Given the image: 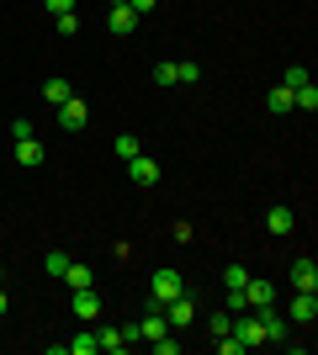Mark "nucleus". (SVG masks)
Segmentation results:
<instances>
[{"mask_svg": "<svg viewBox=\"0 0 318 355\" xmlns=\"http://www.w3.org/2000/svg\"><path fill=\"white\" fill-rule=\"evenodd\" d=\"M228 334H233V340H239L244 350H260V345H265V334H260V318H255V313L233 318V329H228Z\"/></svg>", "mask_w": 318, "mask_h": 355, "instance_id": "7ed1b4c3", "label": "nucleus"}, {"mask_svg": "<svg viewBox=\"0 0 318 355\" xmlns=\"http://www.w3.org/2000/svg\"><path fill=\"white\" fill-rule=\"evenodd\" d=\"M106 32L133 37V32H138V11H133V6H112V16H106Z\"/></svg>", "mask_w": 318, "mask_h": 355, "instance_id": "6e6552de", "label": "nucleus"}, {"mask_svg": "<svg viewBox=\"0 0 318 355\" xmlns=\"http://www.w3.org/2000/svg\"><path fill=\"white\" fill-rule=\"evenodd\" d=\"M21 138H37V128H32L27 117H16V122H11V144H21Z\"/></svg>", "mask_w": 318, "mask_h": 355, "instance_id": "b1692460", "label": "nucleus"}, {"mask_svg": "<svg viewBox=\"0 0 318 355\" xmlns=\"http://www.w3.org/2000/svg\"><path fill=\"white\" fill-rule=\"evenodd\" d=\"M276 302V286L265 282V276H249L244 282V308H271Z\"/></svg>", "mask_w": 318, "mask_h": 355, "instance_id": "39448f33", "label": "nucleus"}, {"mask_svg": "<svg viewBox=\"0 0 318 355\" xmlns=\"http://www.w3.org/2000/svg\"><path fill=\"white\" fill-rule=\"evenodd\" d=\"M112 6H127V0H112Z\"/></svg>", "mask_w": 318, "mask_h": 355, "instance_id": "473e14b6", "label": "nucleus"}, {"mask_svg": "<svg viewBox=\"0 0 318 355\" xmlns=\"http://www.w3.org/2000/svg\"><path fill=\"white\" fill-rule=\"evenodd\" d=\"M265 106H271L276 117H281V112H292V90H287V85H271V96H265Z\"/></svg>", "mask_w": 318, "mask_h": 355, "instance_id": "a211bd4d", "label": "nucleus"}, {"mask_svg": "<svg viewBox=\"0 0 318 355\" xmlns=\"http://www.w3.org/2000/svg\"><path fill=\"white\" fill-rule=\"evenodd\" d=\"M53 32H59V37H75V32H80V16H75V11L53 16Z\"/></svg>", "mask_w": 318, "mask_h": 355, "instance_id": "aec40b11", "label": "nucleus"}, {"mask_svg": "<svg viewBox=\"0 0 318 355\" xmlns=\"http://www.w3.org/2000/svg\"><path fill=\"white\" fill-rule=\"evenodd\" d=\"M318 318V292H297L292 297V324H313Z\"/></svg>", "mask_w": 318, "mask_h": 355, "instance_id": "9b49d317", "label": "nucleus"}, {"mask_svg": "<svg viewBox=\"0 0 318 355\" xmlns=\"http://www.w3.org/2000/svg\"><path fill=\"white\" fill-rule=\"evenodd\" d=\"M64 350H69V355H96V350H101V345H96V334H91V329H85V334H75V340L64 345Z\"/></svg>", "mask_w": 318, "mask_h": 355, "instance_id": "6ab92c4d", "label": "nucleus"}, {"mask_svg": "<svg viewBox=\"0 0 318 355\" xmlns=\"http://www.w3.org/2000/svg\"><path fill=\"white\" fill-rule=\"evenodd\" d=\"M186 286H181V270H170V266H159L149 276V297H154V308H165L170 297H181Z\"/></svg>", "mask_w": 318, "mask_h": 355, "instance_id": "f257e3e1", "label": "nucleus"}, {"mask_svg": "<svg viewBox=\"0 0 318 355\" xmlns=\"http://www.w3.org/2000/svg\"><path fill=\"white\" fill-rule=\"evenodd\" d=\"M265 228H271L276 239H287L292 228H297V218H292V207H271V212H265Z\"/></svg>", "mask_w": 318, "mask_h": 355, "instance_id": "ddd939ff", "label": "nucleus"}, {"mask_svg": "<svg viewBox=\"0 0 318 355\" xmlns=\"http://www.w3.org/2000/svg\"><path fill=\"white\" fill-rule=\"evenodd\" d=\"M159 313H165V324H170V334H175V329H186V324H191V318H197V302H191V297H170V302H165V308H159Z\"/></svg>", "mask_w": 318, "mask_h": 355, "instance_id": "f03ea898", "label": "nucleus"}, {"mask_svg": "<svg viewBox=\"0 0 318 355\" xmlns=\"http://www.w3.org/2000/svg\"><path fill=\"white\" fill-rule=\"evenodd\" d=\"M16 164L37 170V164H43V144H37V138H21V144H16Z\"/></svg>", "mask_w": 318, "mask_h": 355, "instance_id": "4468645a", "label": "nucleus"}, {"mask_svg": "<svg viewBox=\"0 0 318 355\" xmlns=\"http://www.w3.org/2000/svg\"><path fill=\"white\" fill-rule=\"evenodd\" d=\"M292 286H297V292H318V266H313V254H297V260H292Z\"/></svg>", "mask_w": 318, "mask_h": 355, "instance_id": "0eeeda50", "label": "nucleus"}, {"mask_svg": "<svg viewBox=\"0 0 318 355\" xmlns=\"http://www.w3.org/2000/svg\"><path fill=\"white\" fill-rule=\"evenodd\" d=\"M281 85H287V90H297V85H308V69H303V64H292V69H287V80H281Z\"/></svg>", "mask_w": 318, "mask_h": 355, "instance_id": "a878e982", "label": "nucleus"}, {"mask_svg": "<svg viewBox=\"0 0 318 355\" xmlns=\"http://www.w3.org/2000/svg\"><path fill=\"white\" fill-rule=\"evenodd\" d=\"M292 106H303V112H318V85H313V80L292 90Z\"/></svg>", "mask_w": 318, "mask_h": 355, "instance_id": "f3484780", "label": "nucleus"}, {"mask_svg": "<svg viewBox=\"0 0 318 355\" xmlns=\"http://www.w3.org/2000/svg\"><path fill=\"white\" fill-rule=\"evenodd\" d=\"M149 345H154L159 355H175V350H181V340H170V334H159V340H149Z\"/></svg>", "mask_w": 318, "mask_h": 355, "instance_id": "cd10ccee", "label": "nucleus"}, {"mask_svg": "<svg viewBox=\"0 0 318 355\" xmlns=\"http://www.w3.org/2000/svg\"><path fill=\"white\" fill-rule=\"evenodd\" d=\"M112 148H117L122 159H133V154H138V138H133V133H122V138H117V144H112Z\"/></svg>", "mask_w": 318, "mask_h": 355, "instance_id": "bb28decb", "label": "nucleus"}, {"mask_svg": "<svg viewBox=\"0 0 318 355\" xmlns=\"http://www.w3.org/2000/svg\"><path fill=\"white\" fill-rule=\"evenodd\" d=\"M96 345H101V350H112V355H117V350H127V334H122V329H112V324H106V329H96Z\"/></svg>", "mask_w": 318, "mask_h": 355, "instance_id": "dca6fc26", "label": "nucleus"}, {"mask_svg": "<svg viewBox=\"0 0 318 355\" xmlns=\"http://www.w3.org/2000/svg\"><path fill=\"white\" fill-rule=\"evenodd\" d=\"M53 112H59V128H69V133H80V128L91 122V106L80 101V96H69V101H64V106H53Z\"/></svg>", "mask_w": 318, "mask_h": 355, "instance_id": "20e7f679", "label": "nucleus"}, {"mask_svg": "<svg viewBox=\"0 0 318 355\" xmlns=\"http://www.w3.org/2000/svg\"><path fill=\"white\" fill-rule=\"evenodd\" d=\"M127 175H133V186H154V180H159V159H149V154L138 148L133 159H127Z\"/></svg>", "mask_w": 318, "mask_h": 355, "instance_id": "423d86ee", "label": "nucleus"}, {"mask_svg": "<svg viewBox=\"0 0 318 355\" xmlns=\"http://www.w3.org/2000/svg\"><path fill=\"white\" fill-rule=\"evenodd\" d=\"M197 80H202V69H197L191 59H186V64H175V85H197Z\"/></svg>", "mask_w": 318, "mask_h": 355, "instance_id": "4be33fe9", "label": "nucleus"}, {"mask_svg": "<svg viewBox=\"0 0 318 355\" xmlns=\"http://www.w3.org/2000/svg\"><path fill=\"white\" fill-rule=\"evenodd\" d=\"M48 16H64V11H75V0H43Z\"/></svg>", "mask_w": 318, "mask_h": 355, "instance_id": "c756f323", "label": "nucleus"}, {"mask_svg": "<svg viewBox=\"0 0 318 355\" xmlns=\"http://www.w3.org/2000/svg\"><path fill=\"white\" fill-rule=\"evenodd\" d=\"M244 282H249V270H244V266H228L223 270V286H228V292H244Z\"/></svg>", "mask_w": 318, "mask_h": 355, "instance_id": "412c9836", "label": "nucleus"}, {"mask_svg": "<svg viewBox=\"0 0 318 355\" xmlns=\"http://www.w3.org/2000/svg\"><path fill=\"white\" fill-rule=\"evenodd\" d=\"M154 80H159V85H175V64H154Z\"/></svg>", "mask_w": 318, "mask_h": 355, "instance_id": "c85d7f7f", "label": "nucleus"}, {"mask_svg": "<svg viewBox=\"0 0 318 355\" xmlns=\"http://www.w3.org/2000/svg\"><path fill=\"white\" fill-rule=\"evenodd\" d=\"M75 318H80V324H96V318H101V297H96V286H80V292H75Z\"/></svg>", "mask_w": 318, "mask_h": 355, "instance_id": "1a4fd4ad", "label": "nucleus"}, {"mask_svg": "<svg viewBox=\"0 0 318 355\" xmlns=\"http://www.w3.org/2000/svg\"><path fill=\"white\" fill-rule=\"evenodd\" d=\"M64 266H69V254H59V250H53V254H43V270L53 276V282L64 276Z\"/></svg>", "mask_w": 318, "mask_h": 355, "instance_id": "5701e85b", "label": "nucleus"}, {"mask_svg": "<svg viewBox=\"0 0 318 355\" xmlns=\"http://www.w3.org/2000/svg\"><path fill=\"white\" fill-rule=\"evenodd\" d=\"M255 318H260V334H265V345H271V340H287V318H281V313L255 308Z\"/></svg>", "mask_w": 318, "mask_h": 355, "instance_id": "9d476101", "label": "nucleus"}, {"mask_svg": "<svg viewBox=\"0 0 318 355\" xmlns=\"http://www.w3.org/2000/svg\"><path fill=\"white\" fill-rule=\"evenodd\" d=\"M127 6H133V11H138V16H149V11H154V6H159V0H127Z\"/></svg>", "mask_w": 318, "mask_h": 355, "instance_id": "7c9ffc66", "label": "nucleus"}, {"mask_svg": "<svg viewBox=\"0 0 318 355\" xmlns=\"http://www.w3.org/2000/svg\"><path fill=\"white\" fill-rule=\"evenodd\" d=\"M59 282H69V292H80V286H96V276H91V266H85V260H69Z\"/></svg>", "mask_w": 318, "mask_h": 355, "instance_id": "f8f14e48", "label": "nucleus"}, {"mask_svg": "<svg viewBox=\"0 0 318 355\" xmlns=\"http://www.w3.org/2000/svg\"><path fill=\"white\" fill-rule=\"evenodd\" d=\"M69 96H75V90H69V80H59V74H53V80H43V101H48V106H64Z\"/></svg>", "mask_w": 318, "mask_h": 355, "instance_id": "2eb2a0df", "label": "nucleus"}, {"mask_svg": "<svg viewBox=\"0 0 318 355\" xmlns=\"http://www.w3.org/2000/svg\"><path fill=\"white\" fill-rule=\"evenodd\" d=\"M228 329H233V313H212V340H218V334H228Z\"/></svg>", "mask_w": 318, "mask_h": 355, "instance_id": "393cba45", "label": "nucleus"}, {"mask_svg": "<svg viewBox=\"0 0 318 355\" xmlns=\"http://www.w3.org/2000/svg\"><path fill=\"white\" fill-rule=\"evenodd\" d=\"M0 313H6V292H0Z\"/></svg>", "mask_w": 318, "mask_h": 355, "instance_id": "2f4dec72", "label": "nucleus"}]
</instances>
